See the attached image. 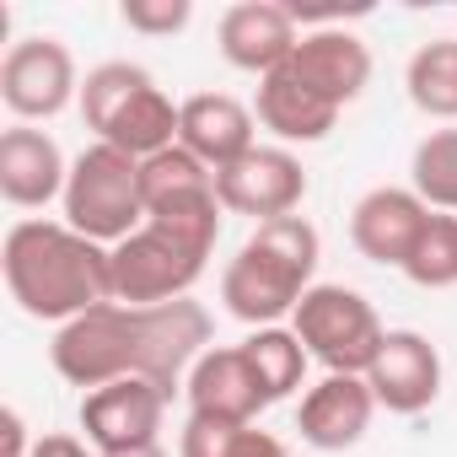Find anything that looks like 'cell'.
<instances>
[{"label": "cell", "mask_w": 457, "mask_h": 457, "mask_svg": "<svg viewBox=\"0 0 457 457\" xmlns=\"http://www.w3.org/2000/svg\"><path fill=\"white\" fill-rule=\"evenodd\" d=\"M204 350H210V312L188 296L167 307L103 302L54 334L49 361L71 387H87V393L124 377H145L162 393H172L178 382H188Z\"/></svg>", "instance_id": "obj_1"}, {"label": "cell", "mask_w": 457, "mask_h": 457, "mask_svg": "<svg viewBox=\"0 0 457 457\" xmlns=\"http://www.w3.org/2000/svg\"><path fill=\"white\" fill-rule=\"evenodd\" d=\"M12 302L38 323H76L113 302V248L81 237L65 220H17L0 248Z\"/></svg>", "instance_id": "obj_2"}, {"label": "cell", "mask_w": 457, "mask_h": 457, "mask_svg": "<svg viewBox=\"0 0 457 457\" xmlns=\"http://www.w3.org/2000/svg\"><path fill=\"white\" fill-rule=\"evenodd\" d=\"M220 237V199H194L145 215L135 237L113 248V302L124 307H167L183 302Z\"/></svg>", "instance_id": "obj_3"}, {"label": "cell", "mask_w": 457, "mask_h": 457, "mask_svg": "<svg viewBox=\"0 0 457 457\" xmlns=\"http://www.w3.org/2000/svg\"><path fill=\"white\" fill-rule=\"evenodd\" d=\"M312 275H318V226L307 215H280L253 226L237 259L220 270V302L237 323L275 328L312 291Z\"/></svg>", "instance_id": "obj_4"}, {"label": "cell", "mask_w": 457, "mask_h": 457, "mask_svg": "<svg viewBox=\"0 0 457 457\" xmlns=\"http://www.w3.org/2000/svg\"><path fill=\"white\" fill-rule=\"evenodd\" d=\"M178 113H183V103H172L156 87V76L145 65H129V60H108V65L87 71V81H81L87 129L135 162L178 145Z\"/></svg>", "instance_id": "obj_5"}, {"label": "cell", "mask_w": 457, "mask_h": 457, "mask_svg": "<svg viewBox=\"0 0 457 457\" xmlns=\"http://www.w3.org/2000/svg\"><path fill=\"white\" fill-rule=\"evenodd\" d=\"M65 226H76L81 237L119 248L124 237H135L145 226V194H140V162L113 151V145H87L71 162L65 178Z\"/></svg>", "instance_id": "obj_6"}, {"label": "cell", "mask_w": 457, "mask_h": 457, "mask_svg": "<svg viewBox=\"0 0 457 457\" xmlns=\"http://www.w3.org/2000/svg\"><path fill=\"white\" fill-rule=\"evenodd\" d=\"M291 328H296V339L307 345L312 361H323L328 371H345V377H366L382 339H387L377 307L350 286H312L296 302Z\"/></svg>", "instance_id": "obj_7"}, {"label": "cell", "mask_w": 457, "mask_h": 457, "mask_svg": "<svg viewBox=\"0 0 457 457\" xmlns=\"http://www.w3.org/2000/svg\"><path fill=\"white\" fill-rule=\"evenodd\" d=\"M0 103L17 119H54L71 103H81V76L71 49L49 33L12 44L6 60H0Z\"/></svg>", "instance_id": "obj_8"}, {"label": "cell", "mask_w": 457, "mask_h": 457, "mask_svg": "<svg viewBox=\"0 0 457 457\" xmlns=\"http://www.w3.org/2000/svg\"><path fill=\"white\" fill-rule=\"evenodd\" d=\"M215 199L220 210L248 215V220H280L296 215L307 199V172L286 145H253L248 156H237L232 167L215 172Z\"/></svg>", "instance_id": "obj_9"}, {"label": "cell", "mask_w": 457, "mask_h": 457, "mask_svg": "<svg viewBox=\"0 0 457 457\" xmlns=\"http://www.w3.org/2000/svg\"><path fill=\"white\" fill-rule=\"evenodd\" d=\"M167 398L156 382L145 377H124V382H108V387H92L81 398V430H87V446L97 457L108 452H129V446H151L156 430H162V414H167Z\"/></svg>", "instance_id": "obj_10"}, {"label": "cell", "mask_w": 457, "mask_h": 457, "mask_svg": "<svg viewBox=\"0 0 457 457\" xmlns=\"http://www.w3.org/2000/svg\"><path fill=\"white\" fill-rule=\"evenodd\" d=\"M215 38H220L226 65H232V71H248V76H259V81L275 76V71L296 54V44H302L296 17L280 6V0H237V6H226Z\"/></svg>", "instance_id": "obj_11"}, {"label": "cell", "mask_w": 457, "mask_h": 457, "mask_svg": "<svg viewBox=\"0 0 457 457\" xmlns=\"http://www.w3.org/2000/svg\"><path fill=\"white\" fill-rule=\"evenodd\" d=\"M425 220H430V204L414 194V188H371L355 199L350 210V243L361 248V259L371 264H387V270H403L420 232H425Z\"/></svg>", "instance_id": "obj_12"}, {"label": "cell", "mask_w": 457, "mask_h": 457, "mask_svg": "<svg viewBox=\"0 0 457 457\" xmlns=\"http://www.w3.org/2000/svg\"><path fill=\"white\" fill-rule=\"evenodd\" d=\"M377 409L387 414H420L441 398V355L420 328H387L371 371H366Z\"/></svg>", "instance_id": "obj_13"}, {"label": "cell", "mask_w": 457, "mask_h": 457, "mask_svg": "<svg viewBox=\"0 0 457 457\" xmlns=\"http://www.w3.org/2000/svg\"><path fill=\"white\" fill-rule=\"evenodd\" d=\"M371 414H377V393L366 377H345V371H328L318 387L302 393V409H296V430L307 446L318 452H350L366 430H371Z\"/></svg>", "instance_id": "obj_14"}, {"label": "cell", "mask_w": 457, "mask_h": 457, "mask_svg": "<svg viewBox=\"0 0 457 457\" xmlns=\"http://www.w3.org/2000/svg\"><path fill=\"white\" fill-rule=\"evenodd\" d=\"M183 393H188V414L232 420V425H253L259 409H270V398H264V387H259L243 345H210L194 361Z\"/></svg>", "instance_id": "obj_15"}, {"label": "cell", "mask_w": 457, "mask_h": 457, "mask_svg": "<svg viewBox=\"0 0 457 457\" xmlns=\"http://www.w3.org/2000/svg\"><path fill=\"white\" fill-rule=\"evenodd\" d=\"M253 108L237 103L232 92H194L178 113V145L194 151L210 172L232 167L237 156H248L259 140H253Z\"/></svg>", "instance_id": "obj_16"}, {"label": "cell", "mask_w": 457, "mask_h": 457, "mask_svg": "<svg viewBox=\"0 0 457 457\" xmlns=\"http://www.w3.org/2000/svg\"><path fill=\"white\" fill-rule=\"evenodd\" d=\"M65 178H71V162L60 156L54 135L33 124L0 135V194H6V204L44 210L49 199H65Z\"/></svg>", "instance_id": "obj_17"}, {"label": "cell", "mask_w": 457, "mask_h": 457, "mask_svg": "<svg viewBox=\"0 0 457 457\" xmlns=\"http://www.w3.org/2000/svg\"><path fill=\"white\" fill-rule=\"evenodd\" d=\"M286 71H296L312 92H323L334 108H345L371 81V49L350 28H312V33H302V44L286 60Z\"/></svg>", "instance_id": "obj_18"}, {"label": "cell", "mask_w": 457, "mask_h": 457, "mask_svg": "<svg viewBox=\"0 0 457 457\" xmlns=\"http://www.w3.org/2000/svg\"><path fill=\"white\" fill-rule=\"evenodd\" d=\"M253 119H259L275 140H286V145H318V140H328V129L339 124V108H334L323 92H312L296 71L280 65L275 76L259 81Z\"/></svg>", "instance_id": "obj_19"}, {"label": "cell", "mask_w": 457, "mask_h": 457, "mask_svg": "<svg viewBox=\"0 0 457 457\" xmlns=\"http://www.w3.org/2000/svg\"><path fill=\"white\" fill-rule=\"evenodd\" d=\"M140 194H145V215L172 210V204H194V199H215V172L194 151L167 145V151L140 162Z\"/></svg>", "instance_id": "obj_20"}, {"label": "cell", "mask_w": 457, "mask_h": 457, "mask_svg": "<svg viewBox=\"0 0 457 457\" xmlns=\"http://www.w3.org/2000/svg\"><path fill=\"white\" fill-rule=\"evenodd\" d=\"M243 355H248V366H253V377H259V387H264V398L270 403H280V398H291L296 387H302V377H307V345L296 339V328H253L248 339H243Z\"/></svg>", "instance_id": "obj_21"}, {"label": "cell", "mask_w": 457, "mask_h": 457, "mask_svg": "<svg viewBox=\"0 0 457 457\" xmlns=\"http://www.w3.org/2000/svg\"><path fill=\"white\" fill-rule=\"evenodd\" d=\"M409 103L430 119H457V38H430L409 54L403 71Z\"/></svg>", "instance_id": "obj_22"}, {"label": "cell", "mask_w": 457, "mask_h": 457, "mask_svg": "<svg viewBox=\"0 0 457 457\" xmlns=\"http://www.w3.org/2000/svg\"><path fill=\"white\" fill-rule=\"evenodd\" d=\"M286 452L270 430L259 425H232V420H210V414H188L178 457H275Z\"/></svg>", "instance_id": "obj_23"}, {"label": "cell", "mask_w": 457, "mask_h": 457, "mask_svg": "<svg viewBox=\"0 0 457 457\" xmlns=\"http://www.w3.org/2000/svg\"><path fill=\"white\" fill-rule=\"evenodd\" d=\"M409 188H414L430 210L457 215V129H430V135L414 145Z\"/></svg>", "instance_id": "obj_24"}, {"label": "cell", "mask_w": 457, "mask_h": 457, "mask_svg": "<svg viewBox=\"0 0 457 457\" xmlns=\"http://www.w3.org/2000/svg\"><path fill=\"white\" fill-rule=\"evenodd\" d=\"M403 275H409L420 291H446V286H457V215L430 210V220H425V232H420V243H414Z\"/></svg>", "instance_id": "obj_25"}, {"label": "cell", "mask_w": 457, "mask_h": 457, "mask_svg": "<svg viewBox=\"0 0 457 457\" xmlns=\"http://www.w3.org/2000/svg\"><path fill=\"white\" fill-rule=\"evenodd\" d=\"M119 17H124V28H129V33L172 38V33H183V28H188L194 6H188V0H124Z\"/></svg>", "instance_id": "obj_26"}, {"label": "cell", "mask_w": 457, "mask_h": 457, "mask_svg": "<svg viewBox=\"0 0 457 457\" xmlns=\"http://www.w3.org/2000/svg\"><path fill=\"white\" fill-rule=\"evenodd\" d=\"M28 457H97V452L87 441H76V436H38Z\"/></svg>", "instance_id": "obj_27"}, {"label": "cell", "mask_w": 457, "mask_h": 457, "mask_svg": "<svg viewBox=\"0 0 457 457\" xmlns=\"http://www.w3.org/2000/svg\"><path fill=\"white\" fill-rule=\"evenodd\" d=\"M108 457H167V452H162V441H151V446H129V452H108Z\"/></svg>", "instance_id": "obj_28"}, {"label": "cell", "mask_w": 457, "mask_h": 457, "mask_svg": "<svg viewBox=\"0 0 457 457\" xmlns=\"http://www.w3.org/2000/svg\"><path fill=\"white\" fill-rule=\"evenodd\" d=\"M275 457H291V452H275Z\"/></svg>", "instance_id": "obj_29"}]
</instances>
